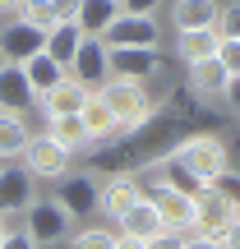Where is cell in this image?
Segmentation results:
<instances>
[{
  "instance_id": "1",
  "label": "cell",
  "mask_w": 240,
  "mask_h": 249,
  "mask_svg": "<svg viewBox=\"0 0 240 249\" xmlns=\"http://www.w3.org/2000/svg\"><path fill=\"white\" fill-rule=\"evenodd\" d=\"M166 157L176 161L180 171H189L199 185H217V176L231 171V152H226V143L217 139V134H189V139H180Z\"/></svg>"
},
{
  "instance_id": "2",
  "label": "cell",
  "mask_w": 240,
  "mask_h": 249,
  "mask_svg": "<svg viewBox=\"0 0 240 249\" xmlns=\"http://www.w3.org/2000/svg\"><path fill=\"white\" fill-rule=\"evenodd\" d=\"M97 97L107 102L111 116L120 120V134H139L143 124H148V116H152L148 88H143V83H134V79H116V74H111V79L97 88Z\"/></svg>"
},
{
  "instance_id": "3",
  "label": "cell",
  "mask_w": 240,
  "mask_h": 249,
  "mask_svg": "<svg viewBox=\"0 0 240 249\" xmlns=\"http://www.w3.org/2000/svg\"><path fill=\"white\" fill-rule=\"evenodd\" d=\"M23 231L33 235L37 245H60V240H70L74 235V217L65 213V203L60 198H33V203L23 208Z\"/></svg>"
},
{
  "instance_id": "4",
  "label": "cell",
  "mask_w": 240,
  "mask_h": 249,
  "mask_svg": "<svg viewBox=\"0 0 240 249\" xmlns=\"http://www.w3.org/2000/svg\"><path fill=\"white\" fill-rule=\"evenodd\" d=\"M70 157H74V152H65L55 139L33 134V139H28V148L18 152V166H23L33 180H65V176H70Z\"/></svg>"
},
{
  "instance_id": "5",
  "label": "cell",
  "mask_w": 240,
  "mask_h": 249,
  "mask_svg": "<svg viewBox=\"0 0 240 249\" xmlns=\"http://www.w3.org/2000/svg\"><path fill=\"white\" fill-rule=\"evenodd\" d=\"M236 217H240V203H231L217 185H203L194 194V235H213L217 240Z\"/></svg>"
},
{
  "instance_id": "6",
  "label": "cell",
  "mask_w": 240,
  "mask_h": 249,
  "mask_svg": "<svg viewBox=\"0 0 240 249\" xmlns=\"http://www.w3.org/2000/svg\"><path fill=\"white\" fill-rule=\"evenodd\" d=\"M148 198H152V208H157V217H162V226H166V231H180V235L194 231V198H189V194L171 189L166 180H152Z\"/></svg>"
},
{
  "instance_id": "7",
  "label": "cell",
  "mask_w": 240,
  "mask_h": 249,
  "mask_svg": "<svg viewBox=\"0 0 240 249\" xmlns=\"http://www.w3.org/2000/svg\"><path fill=\"white\" fill-rule=\"evenodd\" d=\"M37 51H46V33L42 28L23 23V18H5V23H0V60L23 65V60H33Z\"/></svg>"
},
{
  "instance_id": "8",
  "label": "cell",
  "mask_w": 240,
  "mask_h": 249,
  "mask_svg": "<svg viewBox=\"0 0 240 249\" xmlns=\"http://www.w3.org/2000/svg\"><path fill=\"white\" fill-rule=\"evenodd\" d=\"M55 198L65 203V213L74 217V222H83L88 213H97V203H102V180L92 176V171H79V176H65V180H55Z\"/></svg>"
},
{
  "instance_id": "9",
  "label": "cell",
  "mask_w": 240,
  "mask_h": 249,
  "mask_svg": "<svg viewBox=\"0 0 240 249\" xmlns=\"http://www.w3.org/2000/svg\"><path fill=\"white\" fill-rule=\"evenodd\" d=\"M70 79H79L88 92H97L102 83L111 79V51H107L102 37H83L79 55H74V65H70Z\"/></svg>"
},
{
  "instance_id": "10",
  "label": "cell",
  "mask_w": 240,
  "mask_h": 249,
  "mask_svg": "<svg viewBox=\"0 0 240 249\" xmlns=\"http://www.w3.org/2000/svg\"><path fill=\"white\" fill-rule=\"evenodd\" d=\"M37 198V180L28 176L23 166H9V161H0V213L9 217H23V208Z\"/></svg>"
},
{
  "instance_id": "11",
  "label": "cell",
  "mask_w": 240,
  "mask_h": 249,
  "mask_svg": "<svg viewBox=\"0 0 240 249\" xmlns=\"http://www.w3.org/2000/svg\"><path fill=\"white\" fill-rule=\"evenodd\" d=\"M107 51H111V74H116V79L148 83L152 74L162 70V60H157V46H107Z\"/></svg>"
},
{
  "instance_id": "12",
  "label": "cell",
  "mask_w": 240,
  "mask_h": 249,
  "mask_svg": "<svg viewBox=\"0 0 240 249\" xmlns=\"http://www.w3.org/2000/svg\"><path fill=\"white\" fill-rule=\"evenodd\" d=\"M157 37H162L157 18H148V14H120L116 23L107 28L102 42H107V46H157Z\"/></svg>"
},
{
  "instance_id": "13",
  "label": "cell",
  "mask_w": 240,
  "mask_h": 249,
  "mask_svg": "<svg viewBox=\"0 0 240 249\" xmlns=\"http://www.w3.org/2000/svg\"><path fill=\"white\" fill-rule=\"evenodd\" d=\"M37 107V92L33 83H28L23 65H0V111H14V116H28V111Z\"/></svg>"
},
{
  "instance_id": "14",
  "label": "cell",
  "mask_w": 240,
  "mask_h": 249,
  "mask_svg": "<svg viewBox=\"0 0 240 249\" xmlns=\"http://www.w3.org/2000/svg\"><path fill=\"white\" fill-rule=\"evenodd\" d=\"M83 102H88V88H83L79 79H60L51 92H42V97H37V111H42L46 120H51V116H79Z\"/></svg>"
},
{
  "instance_id": "15",
  "label": "cell",
  "mask_w": 240,
  "mask_h": 249,
  "mask_svg": "<svg viewBox=\"0 0 240 249\" xmlns=\"http://www.w3.org/2000/svg\"><path fill=\"white\" fill-rule=\"evenodd\" d=\"M116 226H120V235H129V240H152V235H157V231H166L148 194H143V198H139V203H134V208H125V213L116 217Z\"/></svg>"
},
{
  "instance_id": "16",
  "label": "cell",
  "mask_w": 240,
  "mask_h": 249,
  "mask_svg": "<svg viewBox=\"0 0 240 249\" xmlns=\"http://www.w3.org/2000/svg\"><path fill=\"white\" fill-rule=\"evenodd\" d=\"M143 198V189H139V180L134 176H111L107 185H102V203H97V213H107L111 222L125 213V208H134Z\"/></svg>"
},
{
  "instance_id": "17",
  "label": "cell",
  "mask_w": 240,
  "mask_h": 249,
  "mask_svg": "<svg viewBox=\"0 0 240 249\" xmlns=\"http://www.w3.org/2000/svg\"><path fill=\"white\" fill-rule=\"evenodd\" d=\"M226 79H231V70L222 65V55H213V60L189 65V83H185V88L194 92V97H222Z\"/></svg>"
},
{
  "instance_id": "18",
  "label": "cell",
  "mask_w": 240,
  "mask_h": 249,
  "mask_svg": "<svg viewBox=\"0 0 240 249\" xmlns=\"http://www.w3.org/2000/svg\"><path fill=\"white\" fill-rule=\"evenodd\" d=\"M217 0H171V23L176 33H194V28H213L217 23Z\"/></svg>"
},
{
  "instance_id": "19",
  "label": "cell",
  "mask_w": 240,
  "mask_h": 249,
  "mask_svg": "<svg viewBox=\"0 0 240 249\" xmlns=\"http://www.w3.org/2000/svg\"><path fill=\"white\" fill-rule=\"evenodd\" d=\"M222 51V37L217 28H194V33H176V55L185 65H199V60H213Z\"/></svg>"
},
{
  "instance_id": "20",
  "label": "cell",
  "mask_w": 240,
  "mask_h": 249,
  "mask_svg": "<svg viewBox=\"0 0 240 249\" xmlns=\"http://www.w3.org/2000/svg\"><path fill=\"white\" fill-rule=\"evenodd\" d=\"M79 46H83V28L74 23V18H70V23H51V28H46V55H51V60H60L65 70L74 65Z\"/></svg>"
},
{
  "instance_id": "21",
  "label": "cell",
  "mask_w": 240,
  "mask_h": 249,
  "mask_svg": "<svg viewBox=\"0 0 240 249\" xmlns=\"http://www.w3.org/2000/svg\"><path fill=\"white\" fill-rule=\"evenodd\" d=\"M79 120H83V129H88V139H92V143H102V139H116V134H120V120L111 116V107L97 97V92H88V102H83Z\"/></svg>"
},
{
  "instance_id": "22",
  "label": "cell",
  "mask_w": 240,
  "mask_h": 249,
  "mask_svg": "<svg viewBox=\"0 0 240 249\" xmlns=\"http://www.w3.org/2000/svg\"><path fill=\"white\" fill-rule=\"evenodd\" d=\"M116 18H120V0H83L74 23L83 28V37H107V28Z\"/></svg>"
},
{
  "instance_id": "23",
  "label": "cell",
  "mask_w": 240,
  "mask_h": 249,
  "mask_svg": "<svg viewBox=\"0 0 240 249\" xmlns=\"http://www.w3.org/2000/svg\"><path fill=\"white\" fill-rule=\"evenodd\" d=\"M33 129H28V116H14V111H0V161H18V152L28 148Z\"/></svg>"
},
{
  "instance_id": "24",
  "label": "cell",
  "mask_w": 240,
  "mask_h": 249,
  "mask_svg": "<svg viewBox=\"0 0 240 249\" xmlns=\"http://www.w3.org/2000/svg\"><path fill=\"white\" fill-rule=\"evenodd\" d=\"M23 74H28V83H33V92L42 97V92H51L60 79H70V70H65L60 60H51L46 51H37L33 60H23Z\"/></svg>"
},
{
  "instance_id": "25",
  "label": "cell",
  "mask_w": 240,
  "mask_h": 249,
  "mask_svg": "<svg viewBox=\"0 0 240 249\" xmlns=\"http://www.w3.org/2000/svg\"><path fill=\"white\" fill-rule=\"evenodd\" d=\"M46 139H55L65 152H83V148H92V139H88V129H83L79 116H51V120H46Z\"/></svg>"
},
{
  "instance_id": "26",
  "label": "cell",
  "mask_w": 240,
  "mask_h": 249,
  "mask_svg": "<svg viewBox=\"0 0 240 249\" xmlns=\"http://www.w3.org/2000/svg\"><path fill=\"white\" fill-rule=\"evenodd\" d=\"M14 18H23V23H33V28H51L55 23V14H51V0H18V14Z\"/></svg>"
},
{
  "instance_id": "27",
  "label": "cell",
  "mask_w": 240,
  "mask_h": 249,
  "mask_svg": "<svg viewBox=\"0 0 240 249\" xmlns=\"http://www.w3.org/2000/svg\"><path fill=\"white\" fill-rule=\"evenodd\" d=\"M70 249H116V235L102 226H83L79 235H70Z\"/></svg>"
},
{
  "instance_id": "28",
  "label": "cell",
  "mask_w": 240,
  "mask_h": 249,
  "mask_svg": "<svg viewBox=\"0 0 240 249\" xmlns=\"http://www.w3.org/2000/svg\"><path fill=\"white\" fill-rule=\"evenodd\" d=\"M213 28H217V37H222V42H240V5H222Z\"/></svg>"
},
{
  "instance_id": "29",
  "label": "cell",
  "mask_w": 240,
  "mask_h": 249,
  "mask_svg": "<svg viewBox=\"0 0 240 249\" xmlns=\"http://www.w3.org/2000/svg\"><path fill=\"white\" fill-rule=\"evenodd\" d=\"M143 245H148V249H185V235H180V231H157L152 240H143Z\"/></svg>"
},
{
  "instance_id": "30",
  "label": "cell",
  "mask_w": 240,
  "mask_h": 249,
  "mask_svg": "<svg viewBox=\"0 0 240 249\" xmlns=\"http://www.w3.org/2000/svg\"><path fill=\"white\" fill-rule=\"evenodd\" d=\"M0 249H42L33 240V235L23 231V226H18V231H5V240H0Z\"/></svg>"
},
{
  "instance_id": "31",
  "label": "cell",
  "mask_w": 240,
  "mask_h": 249,
  "mask_svg": "<svg viewBox=\"0 0 240 249\" xmlns=\"http://www.w3.org/2000/svg\"><path fill=\"white\" fill-rule=\"evenodd\" d=\"M217 189H222L231 203H240V171H222V176H217Z\"/></svg>"
},
{
  "instance_id": "32",
  "label": "cell",
  "mask_w": 240,
  "mask_h": 249,
  "mask_svg": "<svg viewBox=\"0 0 240 249\" xmlns=\"http://www.w3.org/2000/svg\"><path fill=\"white\" fill-rule=\"evenodd\" d=\"M79 5H83V0H51L55 23H70V18H79Z\"/></svg>"
},
{
  "instance_id": "33",
  "label": "cell",
  "mask_w": 240,
  "mask_h": 249,
  "mask_svg": "<svg viewBox=\"0 0 240 249\" xmlns=\"http://www.w3.org/2000/svg\"><path fill=\"white\" fill-rule=\"evenodd\" d=\"M157 9H162V0H120V14H157Z\"/></svg>"
},
{
  "instance_id": "34",
  "label": "cell",
  "mask_w": 240,
  "mask_h": 249,
  "mask_svg": "<svg viewBox=\"0 0 240 249\" xmlns=\"http://www.w3.org/2000/svg\"><path fill=\"white\" fill-rule=\"evenodd\" d=\"M222 97H226V107H231V116H240V74H231V79H226Z\"/></svg>"
},
{
  "instance_id": "35",
  "label": "cell",
  "mask_w": 240,
  "mask_h": 249,
  "mask_svg": "<svg viewBox=\"0 0 240 249\" xmlns=\"http://www.w3.org/2000/svg\"><path fill=\"white\" fill-rule=\"evenodd\" d=\"M217 240H222V249H240V217H236L231 226H226L222 235H217Z\"/></svg>"
},
{
  "instance_id": "36",
  "label": "cell",
  "mask_w": 240,
  "mask_h": 249,
  "mask_svg": "<svg viewBox=\"0 0 240 249\" xmlns=\"http://www.w3.org/2000/svg\"><path fill=\"white\" fill-rule=\"evenodd\" d=\"M185 249H222V240H213V235H185Z\"/></svg>"
},
{
  "instance_id": "37",
  "label": "cell",
  "mask_w": 240,
  "mask_h": 249,
  "mask_svg": "<svg viewBox=\"0 0 240 249\" xmlns=\"http://www.w3.org/2000/svg\"><path fill=\"white\" fill-rule=\"evenodd\" d=\"M18 14V0H0V23H5V18H14Z\"/></svg>"
},
{
  "instance_id": "38",
  "label": "cell",
  "mask_w": 240,
  "mask_h": 249,
  "mask_svg": "<svg viewBox=\"0 0 240 249\" xmlns=\"http://www.w3.org/2000/svg\"><path fill=\"white\" fill-rule=\"evenodd\" d=\"M116 249H148L143 240H129V235H116Z\"/></svg>"
},
{
  "instance_id": "39",
  "label": "cell",
  "mask_w": 240,
  "mask_h": 249,
  "mask_svg": "<svg viewBox=\"0 0 240 249\" xmlns=\"http://www.w3.org/2000/svg\"><path fill=\"white\" fill-rule=\"evenodd\" d=\"M5 231H9V222H5V213H0V240H5Z\"/></svg>"
},
{
  "instance_id": "40",
  "label": "cell",
  "mask_w": 240,
  "mask_h": 249,
  "mask_svg": "<svg viewBox=\"0 0 240 249\" xmlns=\"http://www.w3.org/2000/svg\"><path fill=\"white\" fill-rule=\"evenodd\" d=\"M0 65H5V60H0Z\"/></svg>"
}]
</instances>
